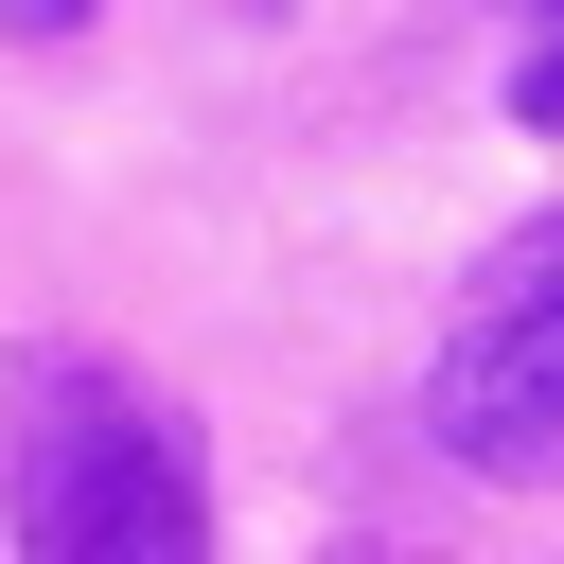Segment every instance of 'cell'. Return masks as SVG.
<instances>
[{"mask_svg": "<svg viewBox=\"0 0 564 564\" xmlns=\"http://www.w3.org/2000/svg\"><path fill=\"white\" fill-rule=\"evenodd\" d=\"M511 123H529V141H564V35H529V53H511Z\"/></svg>", "mask_w": 564, "mask_h": 564, "instance_id": "obj_3", "label": "cell"}, {"mask_svg": "<svg viewBox=\"0 0 564 564\" xmlns=\"http://www.w3.org/2000/svg\"><path fill=\"white\" fill-rule=\"evenodd\" d=\"M423 441L458 476H494V494L564 476V212L476 247V282H458V317L423 352Z\"/></svg>", "mask_w": 564, "mask_h": 564, "instance_id": "obj_2", "label": "cell"}, {"mask_svg": "<svg viewBox=\"0 0 564 564\" xmlns=\"http://www.w3.org/2000/svg\"><path fill=\"white\" fill-rule=\"evenodd\" d=\"M352 564H370V546H352Z\"/></svg>", "mask_w": 564, "mask_h": 564, "instance_id": "obj_6", "label": "cell"}, {"mask_svg": "<svg viewBox=\"0 0 564 564\" xmlns=\"http://www.w3.org/2000/svg\"><path fill=\"white\" fill-rule=\"evenodd\" d=\"M88 18H106V0H0V35H35V53H53V35H88Z\"/></svg>", "mask_w": 564, "mask_h": 564, "instance_id": "obj_4", "label": "cell"}, {"mask_svg": "<svg viewBox=\"0 0 564 564\" xmlns=\"http://www.w3.org/2000/svg\"><path fill=\"white\" fill-rule=\"evenodd\" d=\"M546 35H564V0H546Z\"/></svg>", "mask_w": 564, "mask_h": 564, "instance_id": "obj_5", "label": "cell"}, {"mask_svg": "<svg viewBox=\"0 0 564 564\" xmlns=\"http://www.w3.org/2000/svg\"><path fill=\"white\" fill-rule=\"evenodd\" d=\"M0 529H18V564H212V476L159 388L53 352L0 441Z\"/></svg>", "mask_w": 564, "mask_h": 564, "instance_id": "obj_1", "label": "cell"}]
</instances>
